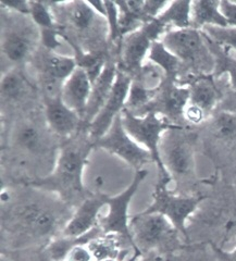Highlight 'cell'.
<instances>
[{
	"label": "cell",
	"instance_id": "1",
	"mask_svg": "<svg viewBox=\"0 0 236 261\" xmlns=\"http://www.w3.org/2000/svg\"><path fill=\"white\" fill-rule=\"evenodd\" d=\"M68 138L57 157L51 172L29 183L34 189L57 194L66 205L78 206L92 195L84 186L83 173L94 143L87 132L84 138Z\"/></svg>",
	"mask_w": 236,
	"mask_h": 261
},
{
	"label": "cell",
	"instance_id": "2",
	"mask_svg": "<svg viewBox=\"0 0 236 261\" xmlns=\"http://www.w3.org/2000/svg\"><path fill=\"white\" fill-rule=\"evenodd\" d=\"M129 232L132 236L134 258L148 252H166L178 247L180 234L167 218L159 214H141L129 219Z\"/></svg>",
	"mask_w": 236,
	"mask_h": 261
},
{
	"label": "cell",
	"instance_id": "3",
	"mask_svg": "<svg viewBox=\"0 0 236 261\" xmlns=\"http://www.w3.org/2000/svg\"><path fill=\"white\" fill-rule=\"evenodd\" d=\"M122 124L127 134L150 153L152 162L158 169V182L170 183L172 181L160 157L161 138L168 129L181 126L172 123L167 118L156 112H148L145 116H135L125 108L121 113Z\"/></svg>",
	"mask_w": 236,
	"mask_h": 261
},
{
	"label": "cell",
	"instance_id": "4",
	"mask_svg": "<svg viewBox=\"0 0 236 261\" xmlns=\"http://www.w3.org/2000/svg\"><path fill=\"white\" fill-rule=\"evenodd\" d=\"M161 42L182 64L196 70L200 75L214 74L215 59L206 35L196 29L170 30Z\"/></svg>",
	"mask_w": 236,
	"mask_h": 261
},
{
	"label": "cell",
	"instance_id": "5",
	"mask_svg": "<svg viewBox=\"0 0 236 261\" xmlns=\"http://www.w3.org/2000/svg\"><path fill=\"white\" fill-rule=\"evenodd\" d=\"M168 29L158 19H154L122 37L119 45L118 69L129 76L135 75L144 65L151 45L161 40Z\"/></svg>",
	"mask_w": 236,
	"mask_h": 261
},
{
	"label": "cell",
	"instance_id": "6",
	"mask_svg": "<svg viewBox=\"0 0 236 261\" xmlns=\"http://www.w3.org/2000/svg\"><path fill=\"white\" fill-rule=\"evenodd\" d=\"M11 225L28 238L53 241L57 233L61 234L62 218L55 208L45 202L31 201L19 205L11 214ZM49 243V242H48Z\"/></svg>",
	"mask_w": 236,
	"mask_h": 261
},
{
	"label": "cell",
	"instance_id": "7",
	"mask_svg": "<svg viewBox=\"0 0 236 261\" xmlns=\"http://www.w3.org/2000/svg\"><path fill=\"white\" fill-rule=\"evenodd\" d=\"M160 157L171 178H190L195 170L194 138L182 126L168 129L161 138Z\"/></svg>",
	"mask_w": 236,
	"mask_h": 261
},
{
	"label": "cell",
	"instance_id": "8",
	"mask_svg": "<svg viewBox=\"0 0 236 261\" xmlns=\"http://www.w3.org/2000/svg\"><path fill=\"white\" fill-rule=\"evenodd\" d=\"M203 199V196L173 194L168 189V183L157 182L152 193V201L144 212L164 216L173 224L178 233L187 239V220L198 209Z\"/></svg>",
	"mask_w": 236,
	"mask_h": 261
},
{
	"label": "cell",
	"instance_id": "9",
	"mask_svg": "<svg viewBox=\"0 0 236 261\" xmlns=\"http://www.w3.org/2000/svg\"><path fill=\"white\" fill-rule=\"evenodd\" d=\"M147 176L148 171L146 169L135 171L133 181L126 190L116 196L107 195L106 206L108 207V211L104 216L100 215L98 219V227L101 233L120 235L133 247L132 236L128 227V206L140 189L141 184Z\"/></svg>",
	"mask_w": 236,
	"mask_h": 261
},
{
	"label": "cell",
	"instance_id": "10",
	"mask_svg": "<svg viewBox=\"0 0 236 261\" xmlns=\"http://www.w3.org/2000/svg\"><path fill=\"white\" fill-rule=\"evenodd\" d=\"M94 148H100L115 154L126 162L135 171L144 169L143 167L152 162L150 153L127 134L122 124L121 114L116 118L108 132L99 140L94 142Z\"/></svg>",
	"mask_w": 236,
	"mask_h": 261
},
{
	"label": "cell",
	"instance_id": "11",
	"mask_svg": "<svg viewBox=\"0 0 236 261\" xmlns=\"http://www.w3.org/2000/svg\"><path fill=\"white\" fill-rule=\"evenodd\" d=\"M131 82V76L118 69L115 86L109 98L92 123L86 127V132L93 143L108 132L116 118L125 108Z\"/></svg>",
	"mask_w": 236,
	"mask_h": 261
},
{
	"label": "cell",
	"instance_id": "12",
	"mask_svg": "<svg viewBox=\"0 0 236 261\" xmlns=\"http://www.w3.org/2000/svg\"><path fill=\"white\" fill-rule=\"evenodd\" d=\"M106 197L107 195L102 193L92 194L80 203L59 236L80 238L98 226L101 208L106 207Z\"/></svg>",
	"mask_w": 236,
	"mask_h": 261
},
{
	"label": "cell",
	"instance_id": "13",
	"mask_svg": "<svg viewBox=\"0 0 236 261\" xmlns=\"http://www.w3.org/2000/svg\"><path fill=\"white\" fill-rule=\"evenodd\" d=\"M190 98V87L178 85L174 81H168L159 89L156 98L149 105L148 112H156L169 121L183 118L184 110ZM146 113V114H147ZM174 123V122H172ZM175 124V123H174Z\"/></svg>",
	"mask_w": 236,
	"mask_h": 261
},
{
	"label": "cell",
	"instance_id": "14",
	"mask_svg": "<svg viewBox=\"0 0 236 261\" xmlns=\"http://www.w3.org/2000/svg\"><path fill=\"white\" fill-rule=\"evenodd\" d=\"M45 117L48 125L55 134L67 140L78 132L84 123L80 114L67 107L61 96L44 97Z\"/></svg>",
	"mask_w": 236,
	"mask_h": 261
},
{
	"label": "cell",
	"instance_id": "15",
	"mask_svg": "<svg viewBox=\"0 0 236 261\" xmlns=\"http://www.w3.org/2000/svg\"><path fill=\"white\" fill-rule=\"evenodd\" d=\"M58 12H54L55 18L61 16L67 25L80 33L93 31L101 21H106L102 15L97 12L89 2L50 3Z\"/></svg>",
	"mask_w": 236,
	"mask_h": 261
},
{
	"label": "cell",
	"instance_id": "16",
	"mask_svg": "<svg viewBox=\"0 0 236 261\" xmlns=\"http://www.w3.org/2000/svg\"><path fill=\"white\" fill-rule=\"evenodd\" d=\"M92 87L93 83L86 72L78 67L67 79L62 86V101L67 107L78 113L80 117L83 119V122L87 102L92 93Z\"/></svg>",
	"mask_w": 236,
	"mask_h": 261
},
{
	"label": "cell",
	"instance_id": "17",
	"mask_svg": "<svg viewBox=\"0 0 236 261\" xmlns=\"http://www.w3.org/2000/svg\"><path fill=\"white\" fill-rule=\"evenodd\" d=\"M118 74V63L110 58L100 76L96 80L92 87L84 117V125L87 127L100 112L109 98Z\"/></svg>",
	"mask_w": 236,
	"mask_h": 261
},
{
	"label": "cell",
	"instance_id": "18",
	"mask_svg": "<svg viewBox=\"0 0 236 261\" xmlns=\"http://www.w3.org/2000/svg\"><path fill=\"white\" fill-rule=\"evenodd\" d=\"M35 48V40L29 29H10L2 36L3 57L13 64L25 61Z\"/></svg>",
	"mask_w": 236,
	"mask_h": 261
},
{
	"label": "cell",
	"instance_id": "19",
	"mask_svg": "<svg viewBox=\"0 0 236 261\" xmlns=\"http://www.w3.org/2000/svg\"><path fill=\"white\" fill-rule=\"evenodd\" d=\"M190 98L187 105L201 111L206 117L213 112L219 101L220 93L210 75H200L189 85Z\"/></svg>",
	"mask_w": 236,
	"mask_h": 261
},
{
	"label": "cell",
	"instance_id": "20",
	"mask_svg": "<svg viewBox=\"0 0 236 261\" xmlns=\"http://www.w3.org/2000/svg\"><path fill=\"white\" fill-rule=\"evenodd\" d=\"M208 27H227L224 16L220 10V2L215 0L192 2V28L201 31Z\"/></svg>",
	"mask_w": 236,
	"mask_h": 261
},
{
	"label": "cell",
	"instance_id": "21",
	"mask_svg": "<svg viewBox=\"0 0 236 261\" xmlns=\"http://www.w3.org/2000/svg\"><path fill=\"white\" fill-rule=\"evenodd\" d=\"M122 243L129 244L120 235L101 233L89 242L87 244V247L91 250L93 258L96 261H104L108 259L120 260L121 257L123 256L122 255L123 254Z\"/></svg>",
	"mask_w": 236,
	"mask_h": 261
},
{
	"label": "cell",
	"instance_id": "22",
	"mask_svg": "<svg viewBox=\"0 0 236 261\" xmlns=\"http://www.w3.org/2000/svg\"><path fill=\"white\" fill-rule=\"evenodd\" d=\"M157 19L168 31L190 29L192 28V2L190 0L170 2Z\"/></svg>",
	"mask_w": 236,
	"mask_h": 261
},
{
	"label": "cell",
	"instance_id": "23",
	"mask_svg": "<svg viewBox=\"0 0 236 261\" xmlns=\"http://www.w3.org/2000/svg\"><path fill=\"white\" fill-rule=\"evenodd\" d=\"M73 50L75 53L74 58L76 60L77 67L86 72L89 80L94 84L110 60V55L104 49L84 51L78 47H73Z\"/></svg>",
	"mask_w": 236,
	"mask_h": 261
},
{
	"label": "cell",
	"instance_id": "24",
	"mask_svg": "<svg viewBox=\"0 0 236 261\" xmlns=\"http://www.w3.org/2000/svg\"><path fill=\"white\" fill-rule=\"evenodd\" d=\"M147 60L156 64L158 68L164 71L168 81L176 82L178 73H180L182 67V62L176 56L169 50L161 40L154 42L151 45Z\"/></svg>",
	"mask_w": 236,
	"mask_h": 261
},
{
	"label": "cell",
	"instance_id": "25",
	"mask_svg": "<svg viewBox=\"0 0 236 261\" xmlns=\"http://www.w3.org/2000/svg\"><path fill=\"white\" fill-rule=\"evenodd\" d=\"M27 80L17 69L8 70L2 76L0 82V93L3 102H11L20 99L25 92Z\"/></svg>",
	"mask_w": 236,
	"mask_h": 261
},
{
	"label": "cell",
	"instance_id": "26",
	"mask_svg": "<svg viewBox=\"0 0 236 261\" xmlns=\"http://www.w3.org/2000/svg\"><path fill=\"white\" fill-rule=\"evenodd\" d=\"M207 39L215 59L214 75L221 76L222 74H226L229 76L231 87L233 88V91L236 92V59H234L223 48L211 42L208 37Z\"/></svg>",
	"mask_w": 236,
	"mask_h": 261
},
{
	"label": "cell",
	"instance_id": "27",
	"mask_svg": "<svg viewBox=\"0 0 236 261\" xmlns=\"http://www.w3.org/2000/svg\"><path fill=\"white\" fill-rule=\"evenodd\" d=\"M15 142L23 151L37 153L44 149V140L39 129L31 124L22 125L15 135Z\"/></svg>",
	"mask_w": 236,
	"mask_h": 261
},
{
	"label": "cell",
	"instance_id": "28",
	"mask_svg": "<svg viewBox=\"0 0 236 261\" xmlns=\"http://www.w3.org/2000/svg\"><path fill=\"white\" fill-rule=\"evenodd\" d=\"M30 16L38 30H48L59 27L55 18L50 4L30 2Z\"/></svg>",
	"mask_w": 236,
	"mask_h": 261
},
{
	"label": "cell",
	"instance_id": "29",
	"mask_svg": "<svg viewBox=\"0 0 236 261\" xmlns=\"http://www.w3.org/2000/svg\"><path fill=\"white\" fill-rule=\"evenodd\" d=\"M201 31L211 42L223 48L227 53H236V28L208 27Z\"/></svg>",
	"mask_w": 236,
	"mask_h": 261
},
{
	"label": "cell",
	"instance_id": "30",
	"mask_svg": "<svg viewBox=\"0 0 236 261\" xmlns=\"http://www.w3.org/2000/svg\"><path fill=\"white\" fill-rule=\"evenodd\" d=\"M215 135L223 141H232L236 137V114L230 111H220L213 122Z\"/></svg>",
	"mask_w": 236,
	"mask_h": 261
},
{
	"label": "cell",
	"instance_id": "31",
	"mask_svg": "<svg viewBox=\"0 0 236 261\" xmlns=\"http://www.w3.org/2000/svg\"><path fill=\"white\" fill-rule=\"evenodd\" d=\"M93 255L87 245H76L73 247L63 261H93Z\"/></svg>",
	"mask_w": 236,
	"mask_h": 261
},
{
	"label": "cell",
	"instance_id": "32",
	"mask_svg": "<svg viewBox=\"0 0 236 261\" xmlns=\"http://www.w3.org/2000/svg\"><path fill=\"white\" fill-rule=\"evenodd\" d=\"M220 10H221L227 27L236 28V3L223 0L220 2Z\"/></svg>",
	"mask_w": 236,
	"mask_h": 261
},
{
	"label": "cell",
	"instance_id": "33",
	"mask_svg": "<svg viewBox=\"0 0 236 261\" xmlns=\"http://www.w3.org/2000/svg\"><path fill=\"white\" fill-rule=\"evenodd\" d=\"M3 8H7L8 10L17 12L23 15H30V2H24V0H3Z\"/></svg>",
	"mask_w": 236,
	"mask_h": 261
},
{
	"label": "cell",
	"instance_id": "34",
	"mask_svg": "<svg viewBox=\"0 0 236 261\" xmlns=\"http://www.w3.org/2000/svg\"><path fill=\"white\" fill-rule=\"evenodd\" d=\"M134 261H166L162 254L159 252H148V254L142 255L137 258H134Z\"/></svg>",
	"mask_w": 236,
	"mask_h": 261
},
{
	"label": "cell",
	"instance_id": "35",
	"mask_svg": "<svg viewBox=\"0 0 236 261\" xmlns=\"http://www.w3.org/2000/svg\"><path fill=\"white\" fill-rule=\"evenodd\" d=\"M23 261H53V260L50 259L49 256H48V254L44 248L43 251H40L39 254H37V255L32 254L31 256H28V257L24 258Z\"/></svg>",
	"mask_w": 236,
	"mask_h": 261
},
{
	"label": "cell",
	"instance_id": "36",
	"mask_svg": "<svg viewBox=\"0 0 236 261\" xmlns=\"http://www.w3.org/2000/svg\"><path fill=\"white\" fill-rule=\"evenodd\" d=\"M216 252H218L219 256H221L226 261H236V247L233 250L230 251H224L222 249L215 248Z\"/></svg>",
	"mask_w": 236,
	"mask_h": 261
},
{
	"label": "cell",
	"instance_id": "37",
	"mask_svg": "<svg viewBox=\"0 0 236 261\" xmlns=\"http://www.w3.org/2000/svg\"><path fill=\"white\" fill-rule=\"evenodd\" d=\"M104 261H120V260H117V259H108V260H104Z\"/></svg>",
	"mask_w": 236,
	"mask_h": 261
}]
</instances>
